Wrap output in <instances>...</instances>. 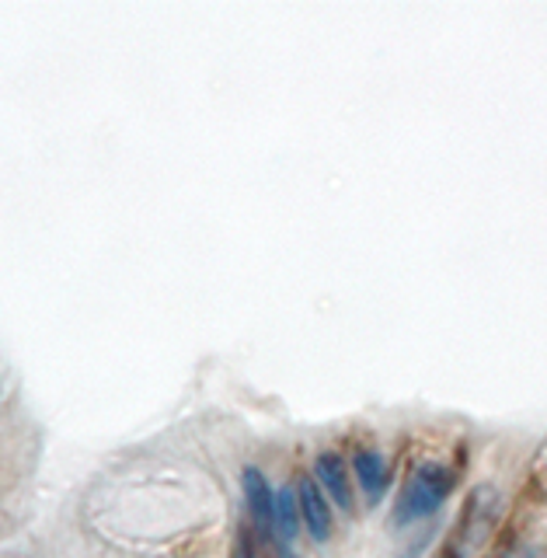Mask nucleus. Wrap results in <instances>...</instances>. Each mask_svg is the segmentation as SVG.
<instances>
[{"mask_svg":"<svg viewBox=\"0 0 547 558\" xmlns=\"http://www.w3.org/2000/svg\"><path fill=\"white\" fill-rule=\"evenodd\" d=\"M537 478H540V482H547V453H544L540 464H537Z\"/></svg>","mask_w":547,"mask_h":558,"instance_id":"nucleus-10","label":"nucleus"},{"mask_svg":"<svg viewBox=\"0 0 547 558\" xmlns=\"http://www.w3.org/2000/svg\"><path fill=\"white\" fill-rule=\"evenodd\" d=\"M314 475L328 493L335 506H342L345 513H352V485H349V468L342 461V453H321L314 464Z\"/></svg>","mask_w":547,"mask_h":558,"instance_id":"nucleus-5","label":"nucleus"},{"mask_svg":"<svg viewBox=\"0 0 547 558\" xmlns=\"http://www.w3.org/2000/svg\"><path fill=\"white\" fill-rule=\"evenodd\" d=\"M502 558H544V555H540V548H516V551H509Z\"/></svg>","mask_w":547,"mask_h":558,"instance_id":"nucleus-8","label":"nucleus"},{"mask_svg":"<svg viewBox=\"0 0 547 558\" xmlns=\"http://www.w3.org/2000/svg\"><path fill=\"white\" fill-rule=\"evenodd\" d=\"M296 506H300V523H307L314 541L331 537V506L321 493V485L314 478H304L296 485Z\"/></svg>","mask_w":547,"mask_h":558,"instance_id":"nucleus-3","label":"nucleus"},{"mask_svg":"<svg viewBox=\"0 0 547 558\" xmlns=\"http://www.w3.org/2000/svg\"><path fill=\"white\" fill-rule=\"evenodd\" d=\"M272 531L282 545H293L300 534V506H296L293 488H279L272 499Z\"/></svg>","mask_w":547,"mask_h":558,"instance_id":"nucleus-6","label":"nucleus"},{"mask_svg":"<svg viewBox=\"0 0 547 558\" xmlns=\"http://www.w3.org/2000/svg\"><path fill=\"white\" fill-rule=\"evenodd\" d=\"M244 496H248V506H252L255 520L266 531H272V499H276V493H272V485L266 482L262 471H255V468L244 471Z\"/></svg>","mask_w":547,"mask_h":558,"instance_id":"nucleus-7","label":"nucleus"},{"mask_svg":"<svg viewBox=\"0 0 547 558\" xmlns=\"http://www.w3.org/2000/svg\"><path fill=\"white\" fill-rule=\"evenodd\" d=\"M352 471H356V482L363 488V496L369 506H377L387 493V485H391V468H387L384 453L380 450H356V458H352Z\"/></svg>","mask_w":547,"mask_h":558,"instance_id":"nucleus-4","label":"nucleus"},{"mask_svg":"<svg viewBox=\"0 0 547 558\" xmlns=\"http://www.w3.org/2000/svg\"><path fill=\"white\" fill-rule=\"evenodd\" d=\"M234 558H255V555H252V548H248V541H238V551H234Z\"/></svg>","mask_w":547,"mask_h":558,"instance_id":"nucleus-9","label":"nucleus"},{"mask_svg":"<svg viewBox=\"0 0 547 558\" xmlns=\"http://www.w3.org/2000/svg\"><path fill=\"white\" fill-rule=\"evenodd\" d=\"M499 513H502V496L496 485H478L474 493L467 496V506L461 520H457V531H453V541L443 558H474L485 541L491 537L499 523Z\"/></svg>","mask_w":547,"mask_h":558,"instance_id":"nucleus-2","label":"nucleus"},{"mask_svg":"<svg viewBox=\"0 0 547 558\" xmlns=\"http://www.w3.org/2000/svg\"><path fill=\"white\" fill-rule=\"evenodd\" d=\"M453 485H457V475L447 464H436V461L418 464L409 475V482H404V488H401L391 523L401 531V527H412V523L433 517L439 506L450 499Z\"/></svg>","mask_w":547,"mask_h":558,"instance_id":"nucleus-1","label":"nucleus"}]
</instances>
